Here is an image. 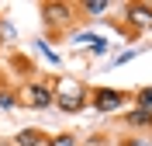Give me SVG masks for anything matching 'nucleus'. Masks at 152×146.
<instances>
[{"instance_id": "nucleus-11", "label": "nucleus", "mask_w": 152, "mask_h": 146, "mask_svg": "<svg viewBox=\"0 0 152 146\" xmlns=\"http://www.w3.org/2000/svg\"><path fill=\"white\" fill-rule=\"evenodd\" d=\"M45 146H80V136L76 132H59V136H48Z\"/></svg>"}, {"instance_id": "nucleus-7", "label": "nucleus", "mask_w": 152, "mask_h": 146, "mask_svg": "<svg viewBox=\"0 0 152 146\" xmlns=\"http://www.w3.org/2000/svg\"><path fill=\"white\" fill-rule=\"evenodd\" d=\"M111 7H114L111 0H80V4H76V14H80V18H104Z\"/></svg>"}, {"instance_id": "nucleus-3", "label": "nucleus", "mask_w": 152, "mask_h": 146, "mask_svg": "<svg viewBox=\"0 0 152 146\" xmlns=\"http://www.w3.org/2000/svg\"><path fill=\"white\" fill-rule=\"evenodd\" d=\"M38 10H42V21L48 24L52 35H62V31H69L80 21L73 0H45V4H38Z\"/></svg>"}, {"instance_id": "nucleus-15", "label": "nucleus", "mask_w": 152, "mask_h": 146, "mask_svg": "<svg viewBox=\"0 0 152 146\" xmlns=\"http://www.w3.org/2000/svg\"><path fill=\"white\" fill-rule=\"evenodd\" d=\"M0 146H14V143H10V139H0Z\"/></svg>"}, {"instance_id": "nucleus-9", "label": "nucleus", "mask_w": 152, "mask_h": 146, "mask_svg": "<svg viewBox=\"0 0 152 146\" xmlns=\"http://www.w3.org/2000/svg\"><path fill=\"white\" fill-rule=\"evenodd\" d=\"M132 108H142V111H152V84L132 90Z\"/></svg>"}, {"instance_id": "nucleus-1", "label": "nucleus", "mask_w": 152, "mask_h": 146, "mask_svg": "<svg viewBox=\"0 0 152 146\" xmlns=\"http://www.w3.org/2000/svg\"><path fill=\"white\" fill-rule=\"evenodd\" d=\"M118 31L124 39H142L145 31H152V0H128V4H121Z\"/></svg>"}, {"instance_id": "nucleus-6", "label": "nucleus", "mask_w": 152, "mask_h": 146, "mask_svg": "<svg viewBox=\"0 0 152 146\" xmlns=\"http://www.w3.org/2000/svg\"><path fill=\"white\" fill-rule=\"evenodd\" d=\"M121 122L132 129V136H142V132H152V111H142V108H124Z\"/></svg>"}, {"instance_id": "nucleus-14", "label": "nucleus", "mask_w": 152, "mask_h": 146, "mask_svg": "<svg viewBox=\"0 0 152 146\" xmlns=\"http://www.w3.org/2000/svg\"><path fill=\"white\" fill-rule=\"evenodd\" d=\"M107 49H111V42H104V39H97L94 45H90V52H94V56H100V52H107Z\"/></svg>"}, {"instance_id": "nucleus-2", "label": "nucleus", "mask_w": 152, "mask_h": 146, "mask_svg": "<svg viewBox=\"0 0 152 146\" xmlns=\"http://www.w3.org/2000/svg\"><path fill=\"white\" fill-rule=\"evenodd\" d=\"M86 104L100 115H121L132 104V90L124 87H86Z\"/></svg>"}, {"instance_id": "nucleus-10", "label": "nucleus", "mask_w": 152, "mask_h": 146, "mask_svg": "<svg viewBox=\"0 0 152 146\" xmlns=\"http://www.w3.org/2000/svg\"><path fill=\"white\" fill-rule=\"evenodd\" d=\"M18 104H21L18 90H14V87H0V108H4V111H14Z\"/></svg>"}, {"instance_id": "nucleus-4", "label": "nucleus", "mask_w": 152, "mask_h": 146, "mask_svg": "<svg viewBox=\"0 0 152 146\" xmlns=\"http://www.w3.org/2000/svg\"><path fill=\"white\" fill-rule=\"evenodd\" d=\"M18 101L24 108H31V111H45V108H52V104H56V80H52V77L28 80V84L18 90Z\"/></svg>"}, {"instance_id": "nucleus-8", "label": "nucleus", "mask_w": 152, "mask_h": 146, "mask_svg": "<svg viewBox=\"0 0 152 146\" xmlns=\"http://www.w3.org/2000/svg\"><path fill=\"white\" fill-rule=\"evenodd\" d=\"M10 143H14V146H45V143H48V136L42 132V129L31 125V129H21V132L10 139Z\"/></svg>"}, {"instance_id": "nucleus-5", "label": "nucleus", "mask_w": 152, "mask_h": 146, "mask_svg": "<svg viewBox=\"0 0 152 146\" xmlns=\"http://www.w3.org/2000/svg\"><path fill=\"white\" fill-rule=\"evenodd\" d=\"M59 111H66V115H76V111H83L86 108V87L80 84V80L73 77H59L56 80V104Z\"/></svg>"}, {"instance_id": "nucleus-13", "label": "nucleus", "mask_w": 152, "mask_h": 146, "mask_svg": "<svg viewBox=\"0 0 152 146\" xmlns=\"http://www.w3.org/2000/svg\"><path fill=\"white\" fill-rule=\"evenodd\" d=\"M135 56H138V49H128V52H121V56L114 59V66H124V63H132Z\"/></svg>"}, {"instance_id": "nucleus-12", "label": "nucleus", "mask_w": 152, "mask_h": 146, "mask_svg": "<svg viewBox=\"0 0 152 146\" xmlns=\"http://www.w3.org/2000/svg\"><path fill=\"white\" fill-rule=\"evenodd\" d=\"M118 146H152V143H149V136H121Z\"/></svg>"}, {"instance_id": "nucleus-16", "label": "nucleus", "mask_w": 152, "mask_h": 146, "mask_svg": "<svg viewBox=\"0 0 152 146\" xmlns=\"http://www.w3.org/2000/svg\"><path fill=\"white\" fill-rule=\"evenodd\" d=\"M149 143H152V136H149Z\"/></svg>"}]
</instances>
